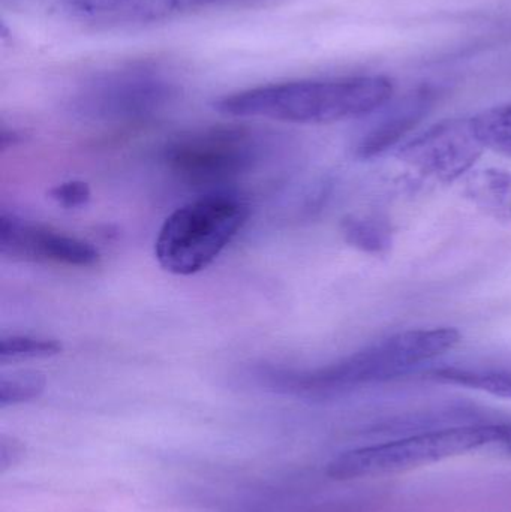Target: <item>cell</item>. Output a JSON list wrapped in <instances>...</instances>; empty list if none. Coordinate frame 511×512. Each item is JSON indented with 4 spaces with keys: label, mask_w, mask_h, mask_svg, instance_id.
<instances>
[{
    "label": "cell",
    "mask_w": 511,
    "mask_h": 512,
    "mask_svg": "<svg viewBox=\"0 0 511 512\" xmlns=\"http://www.w3.org/2000/svg\"><path fill=\"white\" fill-rule=\"evenodd\" d=\"M392 95V80L383 75H348L251 87L222 96L213 107L239 119L327 125L375 113Z\"/></svg>",
    "instance_id": "obj_1"
},
{
    "label": "cell",
    "mask_w": 511,
    "mask_h": 512,
    "mask_svg": "<svg viewBox=\"0 0 511 512\" xmlns=\"http://www.w3.org/2000/svg\"><path fill=\"white\" fill-rule=\"evenodd\" d=\"M461 340L456 328H419L377 340L360 351L311 370L263 367L260 384L276 393L326 397L360 385L389 381L452 351Z\"/></svg>",
    "instance_id": "obj_2"
},
{
    "label": "cell",
    "mask_w": 511,
    "mask_h": 512,
    "mask_svg": "<svg viewBox=\"0 0 511 512\" xmlns=\"http://www.w3.org/2000/svg\"><path fill=\"white\" fill-rule=\"evenodd\" d=\"M486 448L511 451V424H468L431 430L371 447L354 448L327 465L333 480L386 477Z\"/></svg>",
    "instance_id": "obj_3"
},
{
    "label": "cell",
    "mask_w": 511,
    "mask_h": 512,
    "mask_svg": "<svg viewBox=\"0 0 511 512\" xmlns=\"http://www.w3.org/2000/svg\"><path fill=\"white\" fill-rule=\"evenodd\" d=\"M249 207L227 192H210L165 219L155 243L159 265L191 276L209 267L245 227Z\"/></svg>",
    "instance_id": "obj_4"
},
{
    "label": "cell",
    "mask_w": 511,
    "mask_h": 512,
    "mask_svg": "<svg viewBox=\"0 0 511 512\" xmlns=\"http://www.w3.org/2000/svg\"><path fill=\"white\" fill-rule=\"evenodd\" d=\"M180 87L161 63L128 62L81 81L71 98L78 116L98 122H137L170 107Z\"/></svg>",
    "instance_id": "obj_5"
},
{
    "label": "cell",
    "mask_w": 511,
    "mask_h": 512,
    "mask_svg": "<svg viewBox=\"0 0 511 512\" xmlns=\"http://www.w3.org/2000/svg\"><path fill=\"white\" fill-rule=\"evenodd\" d=\"M260 146L257 135L236 126H216L189 132L168 144V168L195 185L233 182L254 167Z\"/></svg>",
    "instance_id": "obj_6"
},
{
    "label": "cell",
    "mask_w": 511,
    "mask_h": 512,
    "mask_svg": "<svg viewBox=\"0 0 511 512\" xmlns=\"http://www.w3.org/2000/svg\"><path fill=\"white\" fill-rule=\"evenodd\" d=\"M485 150L471 119H456L426 129L405 143L396 156L423 176L450 183L470 173Z\"/></svg>",
    "instance_id": "obj_7"
},
{
    "label": "cell",
    "mask_w": 511,
    "mask_h": 512,
    "mask_svg": "<svg viewBox=\"0 0 511 512\" xmlns=\"http://www.w3.org/2000/svg\"><path fill=\"white\" fill-rule=\"evenodd\" d=\"M0 254L15 261L80 268L92 267L99 261L98 249L90 243L6 213L0 215Z\"/></svg>",
    "instance_id": "obj_8"
},
{
    "label": "cell",
    "mask_w": 511,
    "mask_h": 512,
    "mask_svg": "<svg viewBox=\"0 0 511 512\" xmlns=\"http://www.w3.org/2000/svg\"><path fill=\"white\" fill-rule=\"evenodd\" d=\"M62 8L81 23L129 27L167 20L182 11V0H62Z\"/></svg>",
    "instance_id": "obj_9"
},
{
    "label": "cell",
    "mask_w": 511,
    "mask_h": 512,
    "mask_svg": "<svg viewBox=\"0 0 511 512\" xmlns=\"http://www.w3.org/2000/svg\"><path fill=\"white\" fill-rule=\"evenodd\" d=\"M432 102L434 93L423 89L393 105L362 138L357 155L363 159L374 158L398 144L428 114Z\"/></svg>",
    "instance_id": "obj_10"
},
{
    "label": "cell",
    "mask_w": 511,
    "mask_h": 512,
    "mask_svg": "<svg viewBox=\"0 0 511 512\" xmlns=\"http://www.w3.org/2000/svg\"><path fill=\"white\" fill-rule=\"evenodd\" d=\"M465 197L489 218L511 222V173L501 168L471 171Z\"/></svg>",
    "instance_id": "obj_11"
},
{
    "label": "cell",
    "mask_w": 511,
    "mask_h": 512,
    "mask_svg": "<svg viewBox=\"0 0 511 512\" xmlns=\"http://www.w3.org/2000/svg\"><path fill=\"white\" fill-rule=\"evenodd\" d=\"M431 376L446 384L459 385L470 390L483 391L492 396L511 399V366L492 369H462L443 367L432 370Z\"/></svg>",
    "instance_id": "obj_12"
},
{
    "label": "cell",
    "mask_w": 511,
    "mask_h": 512,
    "mask_svg": "<svg viewBox=\"0 0 511 512\" xmlns=\"http://www.w3.org/2000/svg\"><path fill=\"white\" fill-rule=\"evenodd\" d=\"M341 230L348 245L366 254H386L392 248V227L375 216H348L342 221Z\"/></svg>",
    "instance_id": "obj_13"
},
{
    "label": "cell",
    "mask_w": 511,
    "mask_h": 512,
    "mask_svg": "<svg viewBox=\"0 0 511 512\" xmlns=\"http://www.w3.org/2000/svg\"><path fill=\"white\" fill-rule=\"evenodd\" d=\"M477 138L485 149L511 158V102L470 117Z\"/></svg>",
    "instance_id": "obj_14"
},
{
    "label": "cell",
    "mask_w": 511,
    "mask_h": 512,
    "mask_svg": "<svg viewBox=\"0 0 511 512\" xmlns=\"http://www.w3.org/2000/svg\"><path fill=\"white\" fill-rule=\"evenodd\" d=\"M47 387V379L42 373L26 372L12 373L0 378V408L20 405L38 399Z\"/></svg>",
    "instance_id": "obj_15"
},
{
    "label": "cell",
    "mask_w": 511,
    "mask_h": 512,
    "mask_svg": "<svg viewBox=\"0 0 511 512\" xmlns=\"http://www.w3.org/2000/svg\"><path fill=\"white\" fill-rule=\"evenodd\" d=\"M59 340L35 336H9L0 340V361L33 360L50 358L62 352Z\"/></svg>",
    "instance_id": "obj_16"
},
{
    "label": "cell",
    "mask_w": 511,
    "mask_h": 512,
    "mask_svg": "<svg viewBox=\"0 0 511 512\" xmlns=\"http://www.w3.org/2000/svg\"><path fill=\"white\" fill-rule=\"evenodd\" d=\"M48 195L63 209H80V207L89 203L92 191H90L87 183L80 182V180H71V182L54 186L53 189H50Z\"/></svg>",
    "instance_id": "obj_17"
},
{
    "label": "cell",
    "mask_w": 511,
    "mask_h": 512,
    "mask_svg": "<svg viewBox=\"0 0 511 512\" xmlns=\"http://www.w3.org/2000/svg\"><path fill=\"white\" fill-rule=\"evenodd\" d=\"M23 454V444L15 441V439H8L6 436H2V441H0V466H2V472H5L11 466L17 465Z\"/></svg>",
    "instance_id": "obj_18"
},
{
    "label": "cell",
    "mask_w": 511,
    "mask_h": 512,
    "mask_svg": "<svg viewBox=\"0 0 511 512\" xmlns=\"http://www.w3.org/2000/svg\"><path fill=\"white\" fill-rule=\"evenodd\" d=\"M21 141H23V135L20 132L15 131V129L2 128V132H0V147H2V150L11 149Z\"/></svg>",
    "instance_id": "obj_19"
},
{
    "label": "cell",
    "mask_w": 511,
    "mask_h": 512,
    "mask_svg": "<svg viewBox=\"0 0 511 512\" xmlns=\"http://www.w3.org/2000/svg\"><path fill=\"white\" fill-rule=\"evenodd\" d=\"M230 2H239V0H182V9L203 8V6L221 5V3Z\"/></svg>",
    "instance_id": "obj_20"
}]
</instances>
